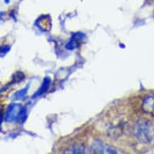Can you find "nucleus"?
Returning a JSON list of instances; mask_svg holds the SVG:
<instances>
[{"label":"nucleus","instance_id":"obj_2","mask_svg":"<svg viewBox=\"0 0 154 154\" xmlns=\"http://www.w3.org/2000/svg\"><path fill=\"white\" fill-rule=\"evenodd\" d=\"M27 119V110L20 104L11 103L8 106L5 116V121L8 123H17L23 124Z\"/></svg>","mask_w":154,"mask_h":154},{"label":"nucleus","instance_id":"obj_5","mask_svg":"<svg viewBox=\"0 0 154 154\" xmlns=\"http://www.w3.org/2000/svg\"><path fill=\"white\" fill-rule=\"evenodd\" d=\"M82 37H83L82 34H80V33H76V34H74L72 36V39L70 40V41L66 45V48L70 49V50L75 48L77 46L79 45V42L80 41V40L82 39Z\"/></svg>","mask_w":154,"mask_h":154},{"label":"nucleus","instance_id":"obj_10","mask_svg":"<svg viewBox=\"0 0 154 154\" xmlns=\"http://www.w3.org/2000/svg\"><path fill=\"white\" fill-rule=\"evenodd\" d=\"M11 47L9 45L0 46V57H3L10 51Z\"/></svg>","mask_w":154,"mask_h":154},{"label":"nucleus","instance_id":"obj_4","mask_svg":"<svg viewBox=\"0 0 154 154\" xmlns=\"http://www.w3.org/2000/svg\"><path fill=\"white\" fill-rule=\"evenodd\" d=\"M142 109L144 112L154 116V94L147 96L142 103Z\"/></svg>","mask_w":154,"mask_h":154},{"label":"nucleus","instance_id":"obj_6","mask_svg":"<svg viewBox=\"0 0 154 154\" xmlns=\"http://www.w3.org/2000/svg\"><path fill=\"white\" fill-rule=\"evenodd\" d=\"M50 83H51V79H49L48 77H46L45 79H44V82H43V83H42V85H41V87L40 88V90L37 91V92L34 94L33 98H35V97L41 95L42 94L45 93V92L48 90V87H49Z\"/></svg>","mask_w":154,"mask_h":154},{"label":"nucleus","instance_id":"obj_11","mask_svg":"<svg viewBox=\"0 0 154 154\" xmlns=\"http://www.w3.org/2000/svg\"><path fill=\"white\" fill-rule=\"evenodd\" d=\"M3 113L2 111H0V127H1V124H2V121H3ZM0 130H1V128H0Z\"/></svg>","mask_w":154,"mask_h":154},{"label":"nucleus","instance_id":"obj_3","mask_svg":"<svg viewBox=\"0 0 154 154\" xmlns=\"http://www.w3.org/2000/svg\"><path fill=\"white\" fill-rule=\"evenodd\" d=\"M91 151L93 153L98 154H116L118 152L113 147L105 144L104 142L95 140L91 145Z\"/></svg>","mask_w":154,"mask_h":154},{"label":"nucleus","instance_id":"obj_8","mask_svg":"<svg viewBox=\"0 0 154 154\" xmlns=\"http://www.w3.org/2000/svg\"><path fill=\"white\" fill-rule=\"evenodd\" d=\"M28 88H29V85H28V86H26L25 88L22 89L21 91L16 92V93L14 94V97H13V98H14V99H22L23 96L25 95L26 93L28 92Z\"/></svg>","mask_w":154,"mask_h":154},{"label":"nucleus","instance_id":"obj_9","mask_svg":"<svg viewBox=\"0 0 154 154\" xmlns=\"http://www.w3.org/2000/svg\"><path fill=\"white\" fill-rule=\"evenodd\" d=\"M23 79H24V74L21 72H17L13 75V83L20 82Z\"/></svg>","mask_w":154,"mask_h":154},{"label":"nucleus","instance_id":"obj_7","mask_svg":"<svg viewBox=\"0 0 154 154\" xmlns=\"http://www.w3.org/2000/svg\"><path fill=\"white\" fill-rule=\"evenodd\" d=\"M66 153H86V149L82 145H73L69 149L68 151L66 152Z\"/></svg>","mask_w":154,"mask_h":154},{"label":"nucleus","instance_id":"obj_12","mask_svg":"<svg viewBox=\"0 0 154 154\" xmlns=\"http://www.w3.org/2000/svg\"><path fill=\"white\" fill-rule=\"evenodd\" d=\"M2 15H3V13L0 12V20H1V17H2Z\"/></svg>","mask_w":154,"mask_h":154},{"label":"nucleus","instance_id":"obj_1","mask_svg":"<svg viewBox=\"0 0 154 154\" xmlns=\"http://www.w3.org/2000/svg\"><path fill=\"white\" fill-rule=\"evenodd\" d=\"M135 134L144 144L152 143L154 141V125L148 120H140L135 127Z\"/></svg>","mask_w":154,"mask_h":154}]
</instances>
